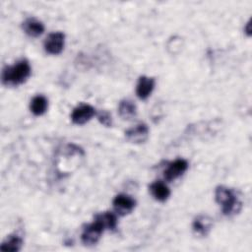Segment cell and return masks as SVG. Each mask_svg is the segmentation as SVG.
Here are the masks:
<instances>
[{
	"label": "cell",
	"mask_w": 252,
	"mask_h": 252,
	"mask_svg": "<svg viewBox=\"0 0 252 252\" xmlns=\"http://www.w3.org/2000/svg\"><path fill=\"white\" fill-rule=\"evenodd\" d=\"M32 69L26 59H22L13 66H6L2 71V83L7 87H15L25 83L31 76Z\"/></svg>",
	"instance_id": "obj_1"
},
{
	"label": "cell",
	"mask_w": 252,
	"mask_h": 252,
	"mask_svg": "<svg viewBox=\"0 0 252 252\" xmlns=\"http://www.w3.org/2000/svg\"><path fill=\"white\" fill-rule=\"evenodd\" d=\"M216 202L221 207L224 216H232L241 210L242 203L238 199L236 192L226 186H218L215 191Z\"/></svg>",
	"instance_id": "obj_2"
},
{
	"label": "cell",
	"mask_w": 252,
	"mask_h": 252,
	"mask_svg": "<svg viewBox=\"0 0 252 252\" xmlns=\"http://www.w3.org/2000/svg\"><path fill=\"white\" fill-rule=\"evenodd\" d=\"M104 230L103 226L97 220H94L93 222L84 226L81 234V240L87 246L94 245L98 242Z\"/></svg>",
	"instance_id": "obj_3"
},
{
	"label": "cell",
	"mask_w": 252,
	"mask_h": 252,
	"mask_svg": "<svg viewBox=\"0 0 252 252\" xmlns=\"http://www.w3.org/2000/svg\"><path fill=\"white\" fill-rule=\"evenodd\" d=\"M95 114L96 111L92 105L87 103H80L73 109L71 113V120L77 125H83L90 121Z\"/></svg>",
	"instance_id": "obj_4"
},
{
	"label": "cell",
	"mask_w": 252,
	"mask_h": 252,
	"mask_svg": "<svg viewBox=\"0 0 252 252\" xmlns=\"http://www.w3.org/2000/svg\"><path fill=\"white\" fill-rule=\"evenodd\" d=\"M112 205L116 215L126 216L135 209L136 201L130 195L119 194L114 197Z\"/></svg>",
	"instance_id": "obj_5"
},
{
	"label": "cell",
	"mask_w": 252,
	"mask_h": 252,
	"mask_svg": "<svg viewBox=\"0 0 252 252\" xmlns=\"http://www.w3.org/2000/svg\"><path fill=\"white\" fill-rule=\"evenodd\" d=\"M65 44V34L61 32H51L44 40V49L47 53L57 55L62 52Z\"/></svg>",
	"instance_id": "obj_6"
},
{
	"label": "cell",
	"mask_w": 252,
	"mask_h": 252,
	"mask_svg": "<svg viewBox=\"0 0 252 252\" xmlns=\"http://www.w3.org/2000/svg\"><path fill=\"white\" fill-rule=\"evenodd\" d=\"M125 137L131 143H145L149 137V127L145 123H138L125 131Z\"/></svg>",
	"instance_id": "obj_7"
},
{
	"label": "cell",
	"mask_w": 252,
	"mask_h": 252,
	"mask_svg": "<svg viewBox=\"0 0 252 252\" xmlns=\"http://www.w3.org/2000/svg\"><path fill=\"white\" fill-rule=\"evenodd\" d=\"M188 168V162L184 158H177L170 163H168L167 167L163 171V176L165 180L172 181L179 176H181Z\"/></svg>",
	"instance_id": "obj_8"
},
{
	"label": "cell",
	"mask_w": 252,
	"mask_h": 252,
	"mask_svg": "<svg viewBox=\"0 0 252 252\" xmlns=\"http://www.w3.org/2000/svg\"><path fill=\"white\" fill-rule=\"evenodd\" d=\"M155 84H156V81L154 78L148 77V76H141L138 80L137 87H136L137 96L141 99L148 98L155 88Z\"/></svg>",
	"instance_id": "obj_9"
},
{
	"label": "cell",
	"mask_w": 252,
	"mask_h": 252,
	"mask_svg": "<svg viewBox=\"0 0 252 252\" xmlns=\"http://www.w3.org/2000/svg\"><path fill=\"white\" fill-rule=\"evenodd\" d=\"M213 226V220L208 216H198L195 218L192 223V228L194 232L200 236H206L210 232Z\"/></svg>",
	"instance_id": "obj_10"
},
{
	"label": "cell",
	"mask_w": 252,
	"mask_h": 252,
	"mask_svg": "<svg viewBox=\"0 0 252 252\" xmlns=\"http://www.w3.org/2000/svg\"><path fill=\"white\" fill-rule=\"evenodd\" d=\"M149 189H150V192H151L152 196L157 201H159V202L166 201L168 199V197L170 196L169 188L167 187V185L164 182H162L160 180L153 182L149 186Z\"/></svg>",
	"instance_id": "obj_11"
},
{
	"label": "cell",
	"mask_w": 252,
	"mask_h": 252,
	"mask_svg": "<svg viewBox=\"0 0 252 252\" xmlns=\"http://www.w3.org/2000/svg\"><path fill=\"white\" fill-rule=\"evenodd\" d=\"M24 32L31 37H37L44 32L43 24L35 18H29L23 23Z\"/></svg>",
	"instance_id": "obj_12"
},
{
	"label": "cell",
	"mask_w": 252,
	"mask_h": 252,
	"mask_svg": "<svg viewBox=\"0 0 252 252\" xmlns=\"http://www.w3.org/2000/svg\"><path fill=\"white\" fill-rule=\"evenodd\" d=\"M118 113L121 118L131 120L137 115V106L132 99L124 98L118 104Z\"/></svg>",
	"instance_id": "obj_13"
},
{
	"label": "cell",
	"mask_w": 252,
	"mask_h": 252,
	"mask_svg": "<svg viewBox=\"0 0 252 252\" xmlns=\"http://www.w3.org/2000/svg\"><path fill=\"white\" fill-rule=\"evenodd\" d=\"M94 220H97L104 229L114 230L117 226V217L116 214L112 212H103L94 216Z\"/></svg>",
	"instance_id": "obj_14"
},
{
	"label": "cell",
	"mask_w": 252,
	"mask_h": 252,
	"mask_svg": "<svg viewBox=\"0 0 252 252\" xmlns=\"http://www.w3.org/2000/svg\"><path fill=\"white\" fill-rule=\"evenodd\" d=\"M47 107H48V100L44 95L37 94L33 96L32 99L31 100L30 108L32 114H34L35 116H39L45 113V111L47 110Z\"/></svg>",
	"instance_id": "obj_15"
},
{
	"label": "cell",
	"mask_w": 252,
	"mask_h": 252,
	"mask_svg": "<svg viewBox=\"0 0 252 252\" xmlns=\"http://www.w3.org/2000/svg\"><path fill=\"white\" fill-rule=\"evenodd\" d=\"M23 245V239L18 234H10L5 238L0 246L1 251H12L16 252L21 249Z\"/></svg>",
	"instance_id": "obj_16"
},
{
	"label": "cell",
	"mask_w": 252,
	"mask_h": 252,
	"mask_svg": "<svg viewBox=\"0 0 252 252\" xmlns=\"http://www.w3.org/2000/svg\"><path fill=\"white\" fill-rule=\"evenodd\" d=\"M96 117L100 124L106 126V127H110L112 125V117H111V114L107 110H99L96 113Z\"/></svg>",
	"instance_id": "obj_17"
},
{
	"label": "cell",
	"mask_w": 252,
	"mask_h": 252,
	"mask_svg": "<svg viewBox=\"0 0 252 252\" xmlns=\"http://www.w3.org/2000/svg\"><path fill=\"white\" fill-rule=\"evenodd\" d=\"M246 33L248 34V35H250L251 34V30H250V22H248L247 23V25H246Z\"/></svg>",
	"instance_id": "obj_18"
}]
</instances>
